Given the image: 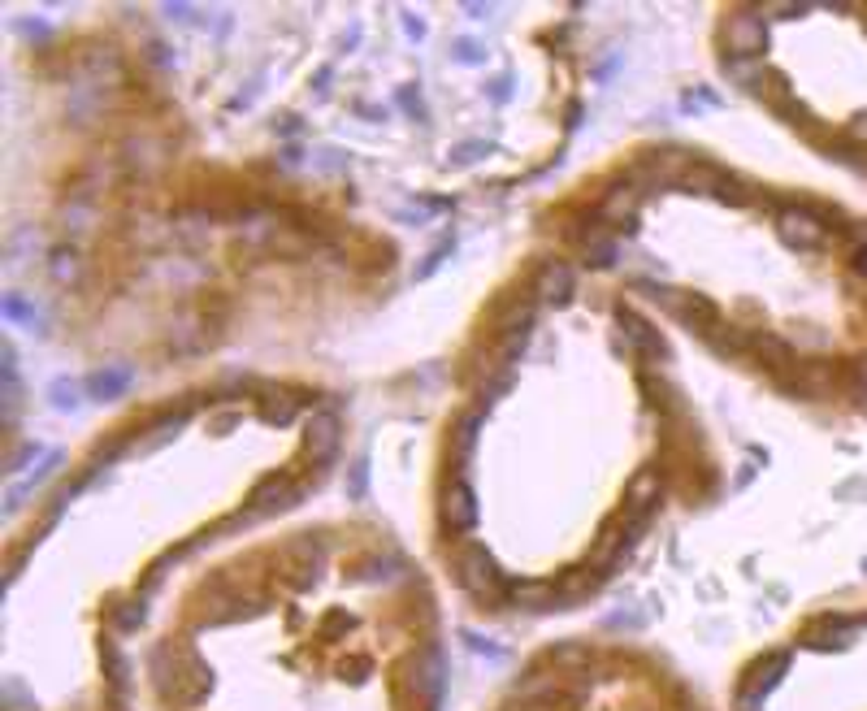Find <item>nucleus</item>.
<instances>
[{"label":"nucleus","mask_w":867,"mask_h":711,"mask_svg":"<svg viewBox=\"0 0 867 711\" xmlns=\"http://www.w3.org/2000/svg\"><path fill=\"white\" fill-rule=\"evenodd\" d=\"M677 187H681V191H694V196H711V200H720V204H750L746 182L737 174H729V170H720V165H711V161H694Z\"/></svg>","instance_id":"nucleus-1"},{"label":"nucleus","mask_w":867,"mask_h":711,"mask_svg":"<svg viewBox=\"0 0 867 711\" xmlns=\"http://www.w3.org/2000/svg\"><path fill=\"white\" fill-rule=\"evenodd\" d=\"M776 230H781V239H785L789 248H798V252H815V248L828 243V218L815 213V209H807V204H785V209L776 213Z\"/></svg>","instance_id":"nucleus-2"},{"label":"nucleus","mask_w":867,"mask_h":711,"mask_svg":"<svg viewBox=\"0 0 867 711\" xmlns=\"http://www.w3.org/2000/svg\"><path fill=\"white\" fill-rule=\"evenodd\" d=\"M455 564H460L464 586H469L477 599H486V603H503V599H508V586H503V577L494 569V560L486 555V547H464V551L455 555Z\"/></svg>","instance_id":"nucleus-3"},{"label":"nucleus","mask_w":867,"mask_h":711,"mask_svg":"<svg viewBox=\"0 0 867 711\" xmlns=\"http://www.w3.org/2000/svg\"><path fill=\"white\" fill-rule=\"evenodd\" d=\"M725 44H729V57H759L768 48V22H764V14L742 9L737 18H729Z\"/></svg>","instance_id":"nucleus-4"},{"label":"nucleus","mask_w":867,"mask_h":711,"mask_svg":"<svg viewBox=\"0 0 867 711\" xmlns=\"http://www.w3.org/2000/svg\"><path fill=\"white\" fill-rule=\"evenodd\" d=\"M785 668H789V651H776V655H768V659H759V664L746 672V681H742V711H759L764 694L785 677Z\"/></svg>","instance_id":"nucleus-5"},{"label":"nucleus","mask_w":867,"mask_h":711,"mask_svg":"<svg viewBox=\"0 0 867 711\" xmlns=\"http://www.w3.org/2000/svg\"><path fill=\"white\" fill-rule=\"evenodd\" d=\"M338 438H343V425H338L335 413H313V421L304 425V455L313 464H330L338 452Z\"/></svg>","instance_id":"nucleus-6"},{"label":"nucleus","mask_w":867,"mask_h":711,"mask_svg":"<svg viewBox=\"0 0 867 711\" xmlns=\"http://www.w3.org/2000/svg\"><path fill=\"white\" fill-rule=\"evenodd\" d=\"M833 369H837V365H828V360H807V365H794V377H781V386H785L789 395L820 399V395H828L833 382H837Z\"/></svg>","instance_id":"nucleus-7"},{"label":"nucleus","mask_w":867,"mask_h":711,"mask_svg":"<svg viewBox=\"0 0 867 711\" xmlns=\"http://www.w3.org/2000/svg\"><path fill=\"white\" fill-rule=\"evenodd\" d=\"M746 356L759 365V369H768V374H776V377L794 374V343H785L781 335H764V330L750 335Z\"/></svg>","instance_id":"nucleus-8"},{"label":"nucleus","mask_w":867,"mask_h":711,"mask_svg":"<svg viewBox=\"0 0 867 711\" xmlns=\"http://www.w3.org/2000/svg\"><path fill=\"white\" fill-rule=\"evenodd\" d=\"M443 521H447L452 533H464L477 525V494L464 477H455L447 486V494H443Z\"/></svg>","instance_id":"nucleus-9"},{"label":"nucleus","mask_w":867,"mask_h":711,"mask_svg":"<svg viewBox=\"0 0 867 711\" xmlns=\"http://www.w3.org/2000/svg\"><path fill=\"white\" fill-rule=\"evenodd\" d=\"M296 499H299V491H296V482H291V473H274V477H265L257 491H252V499H248V508H252V512H248V516L282 512V508H291Z\"/></svg>","instance_id":"nucleus-10"},{"label":"nucleus","mask_w":867,"mask_h":711,"mask_svg":"<svg viewBox=\"0 0 867 711\" xmlns=\"http://www.w3.org/2000/svg\"><path fill=\"white\" fill-rule=\"evenodd\" d=\"M278 569L291 577V586H313L317 569H321V547H317L313 538H296V542L287 547V555L278 560Z\"/></svg>","instance_id":"nucleus-11"},{"label":"nucleus","mask_w":867,"mask_h":711,"mask_svg":"<svg viewBox=\"0 0 867 711\" xmlns=\"http://www.w3.org/2000/svg\"><path fill=\"white\" fill-rule=\"evenodd\" d=\"M638 200L642 196H638L633 187H616V191H608V196L599 200L594 218L616 226V230H625V235H633V230H638Z\"/></svg>","instance_id":"nucleus-12"},{"label":"nucleus","mask_w":867,"mask_h":711,"mask_svg":"<svg viewBox=\"0 0 867 711\" xmlns=\"http://www.w3.org/2000/svg\"><path fill=\"white\" fill-rule=\"evenodd\" d=\"M61 460H65L61 452L40 455V469H31V477H22V482H14V486L5 491V516H18V512H22V503H26V499H31V494L40 491L44 482H48V477H53V473L61 469Z\"/></svg>","instance_id":"nucleus-13"},{"label":"nucleus","mask_w":867,"mask_h":711,"mask_svg":"<svg viewBox=\"0 0 867 711\" xmlns=\"http://www.w3.org/2000/svg\"><path fill=\"white\" fill-rule=\"evenodd\" d=\"M533 299L542 304H569L572 299V269L564 260H547L533 278Z\"/></svg>","instance_id":"nucleus-14"},{"label":"nucleus","mask_w":867,"mask_h":711,"mask_svg":"<svg viewBox=\"0 0 867 711\" xmlns=\"http://www.w3.org/2000/svg\"><path fill=\"white\" fill-rule=\"evenodd\" d=\"M616 321H620V330H625V338H629V347L638 356H647V360L650 356H664V338L655 335V326H650L647 317H638L633 308L620 304V308H616Z\"/></svg>","instance_id":"nucleus-15"},{"label":"nucleus","mask_w":867,"mask_h":711,"mask_svg":"<svg viewBox=\"0 0 867 711\" xmlns=\"http://www.w3.org/2000/svg\"><path fill=\"white\" fill-rule=\"evenodd\" d=\"M131 386H135V374H131V369H100V374L87 377V395L100 399V404H113V399H122Z\"/></svg>","instance_id":"nucleus-16"},{"label":"nucleus","mask_w":867,"mask_h":711,"mask_svg":"<svg viewBox=\"0 0 867 711\" xmlns=\"http://www.w3.org/2000/svg\"><path fill=\"white\" fill-rule=\"evenodd\" d=\"M0 313H5V321H14V326H26L31 335H48V317L26 296H18V291H9V296L0 299Z\"/></svg>","instance_id":"nucleus-17"},{"label":"nucleus","mask_w":867,"mask_h":711,"mask_svg":"<svg viewBox=\"0 0 867 711\" xmlns=\"http://www.w3.org/2000/svg\"><path fill=\"white\" fill-rule=\"evenodd\" d=\"M720 70H725V74H729L737 87H746V92H759V83H764V70H768V65H764L759 57H729V53H725Z\"/></svg>","instance_id":"nucleus-18"},{"label":"nucleus","mask_w":867,"mask_h":711,"mask_svg":"<svg viewBox=\"0 0 867 711\" xmlns=\"http://www.w3.org/2000/svg\"><path fill=\"white\" fill-rule=\"evenodd\" d=\"M35 252H40V235H35V230H14L9 243H5V269H9V274H18L22 260L35 257Z\"/></svg>","instance_id":"nucleus-19"},{"label":"nucleus","mask_w":867,"mask_h":711,"mask_svg":"<svg viewBox=\"0 0 867 711\" xmlns=\"http://www.w3.org/2000/svg\"><path fill=\"white\" fill-rule=\"evenodd\" d=\"M182 421H187V413H170V416H161V425H157V430H152L148 438H143V443H139V452H157V447H165V443H170V438H174L178 430H182Z\"/></svg>","instance_id":"nucleus-20"},{"label":"nucleus","mask_w":867,"mask_h":711,"mask_svg":"<svg viewBox=\"0 0 867 711\" xmlns=\"http://www.w3.org/2000/svg\"><path fill=\"white\" fill-rule=\"evenodd\" d=\"M586 260H590L594 269H611V265H616V239L590 235L586 239Z\"/></svg>","instance_id":"nucleus-21"},{"label":"nucleus","mask_w":867,"mask_h":711,"mask_svg":"<svg viewBox=\"0 0 867 711\" xmlns=\"http://www.w3.org/2000/svg\"><path fill=\"white\" fill-rule=\"evenodd\" d=\"M79 252H70V248H57L53 252V282L57 287H65V282H79Z\"/></svg>","instance_id":"nucleus-22"},{"label":"nucleus","mask_w":867,"mask_h":711,"mask_svg":"<svg viewBox=\"0 0 867 711\" xmlns=\"http://www.w3.org/2000/svg\"><path fill=\"white\" fill-rule=\"evenodd\" d=\"M79 395H83L79 382H70V377H57V382L48 386V399L57 404L61 413H74V408H79Z\"/></svg>","instance_id":"nucleus-23"},{"label":"nucleus","mask_w":867,"mask_h":711,"mask_svg":"<svg viewBox=\"0 0 867 711\" xmlns=\"http://www.w3.org/2000/svg\"><path fill=\"white\" fill-rule=\"evenodd\" d=\"M620 547H625V533L616 530V525H608V530L599 533V547H594V564H611Z\"/></svg>","instance_id":"nucleus-24"},{"label":"nucleus","mask_w":867,"mask_h":711,"mask_svg":"<svg viewBox=\"0 0 867 711\" xmlns=\"http://www.w3.org/2000/svg\"><path fill=\"white\" fill-rule=\"evenodd\" d=\"M846 391H850L854 404H863L867 408V356L863 360H854V365L846 369Z\"/></svg>","instance_id":"nucleus-25"},{"label":"nucleus","mask_w":867,"mask_h":711,"mask_svg":"<svg viewBox=\"0 0 867 711\" xmlns=\"http://www.w3.org/2000/svg\"><path fill=\"white\" fill-rule=\"evenodd\" d=\"M512 599L521 608H533V612H538V608H547L555 599V586H521V590H512Z\"/></svg>","instance_id":"nucleus-26"},{"label":"nucleus","mask_w":867,"mask_h":711,"mask_svg":"<svg viewBox=\"0 0 867 711\" xmlns=\"http://www.w3.org/2000/svg\"><path fill=\"white\" fill-rule=\"evenodd\" d=\"M452 252H455V239H443V243L434 248L430 257L421 260V269H416V282H425V278H430V274H438V265H443V260L452 257Z\"/></svg>","instance_id":"nucleus-27"},{"label":"nucleus","mask_w":867,"mask_h":711,"mask_svg":"<svg viewBox=\"0 0 867 711\" xmlns=\"http://www.w3.org/2000/svg\"><path fill=\"white\" fill-rule=\"evenodd\" d=\"M260 416H265L269 425H287V421L296 416V404H291V399H265V404H260Z\"/></svg>","instance_id":"nucleus-28"},{"label":"nucleus","mask_w":867,"mask_h":711,"mask_svg":"<svg viewBox=\"0 0 867 711\" xmlns=\"http://www.w3.org/2000/svg\"><path fill=\"white\" fill-rule=\"evenodd\" d=\"M477 430H482V416H469V421L460 425V434H455V447H460V455H469V452H473Z\"/></svg>","instance_id":"nucleus-29"},{"label":"nucleus","mask_w":867,"mask_h":711,"mask_svg":"<svg viewBox=\"0 0 867 711\" xmlns=\"http://www.w3.org/2000/svg\"><path fill=\"white\" fill-rule=\"evenodd\" d=\"M473 157H491V143H460V148H452L455 165H469Z\"/></svg>","instance_id":"nucleus-30"},{"label":"nucleus","mask_w":867,"mask_h":711,"mask_svg":"<svg viewBox=\"0 0 867 711\" xmlns=\"http://www.w3.org/2000/svg\"><path fill=\"white\" fill-rule=\"evenodd\" d=\"M35 455H48V452H44V447H40V443H31V447H22V452L14 455L9 464H5V473H9V477H14V473H22V464H31Z\"/></svg>","instance_id":"nucleus-31"},{"label":"nucleus","mask_w":867,"mask_h":711,"mask_svg":"<svg viewBox=\"0 0 867 711\" xmlns=\"http://www.w3.org/2000/svg\"><path fill=\"white\" fill-rule=\"evenodd\" d=\"M460 638H464V642H469V647H473L477 655H491V659H503V651H499L494 642H486V638H477V633H469V629L460 633Z\"/></svg>","instance_id":"nucleus-32"},{"label":"nucleus","mask_w":867,"mask_h":711,"mask_svg":"<svg viewBox=\"0 0 867 711\" xmlns=\"http://www.w3.org/2000/svg\"><path fill=\"white\" fill-rule=\"evenodd\" d=\"M365 486H369V460H360V464L352 469V499H360Z\"/></svg>","instance_id":"nucleus-33"},{"label":"nucleus","mask_w":867,"mask_h":711,"mask_svg":"<svg viewBox=\"0 0 867 711\" xmlns=\"http://www.w3.org/2000/svg\"><path fill=\"white\" fill-rule=\"evenodd\" d=\"M104 659H109V672H113V686H126V664L113 647H104Z\"/></svg>","instance_id":"nucleus-34"},{"label":"nucleus","mask_w":867,"mask_h":711,"mask_svg":"<svg viewBox=\"0 0 867 711\" xmlns=\"http://www.w3.org/2000/svg\"><path fill=\"white\" fill-rule=\"evenodd\" d=\"M455 53H460V61L473 65V61H482V44L477 40H455Z\"/></svg>","instance_id":"nucleus-35"},{"label":"nucleus","mask_w":867,"mask_h":711,"mask_svg":"<svg viewBox=\"0 0 867 711\" xmlns=\"http://www.w3.org/2000/svg\"><path fill=\"white\" fill-rule=\"evenodd\" d=\"M404 31H408V40H425V22L413 18V14L404 18Z\"/></svg>","instance_id":"nucleus-36"},{"label":"nucleus","mask_w":867,"mask_h":711,"mask_svg":"<svg viewBox=\"0 0 867 711\" xmlns=\"http://www.w3.org/2000/svg\"><path fill=\"white\" fill-rule=\"evenodd\" d=\"M416 92H421V87H404V96H399L408 113H421V96H416Z\"/></svg>","instance_id":"nucleus-37"},{"label":"nucleus","mask_w":867,"mask_h":711,"mask_svg":"<svg viewBox=\"0 0 867 711\" xmlns=\"http://www.w3.org/2000/svg\"><path fill=\"white\" fill-rule=\"evenodd\" d=\"M165 14H170V18H200L191 5H165Z\"/></svg>","instance_id":"nucleus-38"},{"label":"nucleus","mask_w":867,"mask_h":711,"mask_svg":"<svg viewBox=\"0 0 867 711\" xmlns=\"http://www.w3.org/2000/svg\"><path fill=\"white\" fill-rule=\"evenodd\" d=\"M22 31H26V35H48V26H44V22H22Z\"/></svg>","instance_id":"nucleus-39"},{"label":"nucleus","mask_w":867,"mask_h":711,"mask_svg":"<svg viewBox=\"0 0 867 711\" xmlns=\"http://www.w3.org/2000/svg\"><path fill=\"white\" fill-rule=\"evenodd\" d=\"M278 131H282V135H296V131H299V118H282V126H278Z\"/></svg>","instance_id":"nucleus-40"},{"label":"nucleus","mask_w":867,"mask_h":711,"mask_svg":"<svg viewBox=\"0 0 867 711\" xmlns=\"http://www.w3.org/2000/svg\"><path fill=\"white\" fill-rule=\"evenodd\" d=\"M863 31H867V14H863Z\"/></svg>","instance_id":"nucleus-41"}]
</instances>
